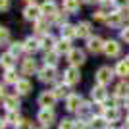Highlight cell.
Here are the masks:
<instances>
[{
  "mask_svg": "<svg viewBox=\"0 0 129 129\" xmlns=\"http://www.w3.org/2000/svg\"><path fill=\"white\" fill-rule=\"evenodd\" d=\"M92 16H94V19H104V17H106V12H104V10H98L96 14H92Z\"/></svg>",
  "mask_w": 129,
  "mask_h": 129,
  "instance_id": "cell-40",
  "label": "cell"
},
{
  "mask_svg": "<svg viewBox=\"0 0 129 129\" xmlns=\"http://www.w3.org/2000/svg\"><path fill=\"white\" fill-rule=\"evenodd\" d=\"M41 12H43L44 17H46V16L52 17L54 14L58 12V6H56V2H54V0H44L43 4H41Z\"/></svg>",
  "mask_w": 129,
  "mask_h": 129,
  "instance_id": "cell-14",
  "label": "cell"
},
{
  "mask_svg": "<svg viewBox=\"0 0 129 129\" xmlns=\"http://www.w3.org/2000/svg\"><path fill=\"white\" fill-rule=\"evenodd\" d=\"M119 37H121V41H125V43L129 44V27L121 29V33H119Z\"/></svg>",
  "mask_w": 129,
  "mask_h": 129,
  "instance_id": "cell-39",
  "label": "cell"
},
{
  "mask_svg": "<svg viewBox=\"0 0 129 129\" xmlns=\"http://www.w3.org/2000/svg\"><path fill=\"white\" fill-rule=\"evenodd\" d=\"M16 56H14V54L12 52H4L2 54V56H0V64L4 66L6 70H12V68H14V64H16Z\"/></svg>",
  "mask_w": 129,
  "mask_h": 129,
  "instance_id": "cell-22",
  "label": "cell"
},
{
  "mask_svg": "<svg viewBox=\"0 0 129 129\" xmlns=\"http://www.w3.org/2000/svg\"><path fill=\"white\" fill-rule=\"evenodd\" d=\"M54 94H56V98H68L71 92H70V87L66 85V83H62V85H56Z\"/></svg>",
  "mask_w": 129,
  "mask_h": 129,
  "instance_id": "cell-26",
  "label": "cell"
},
{
  "mask_svg": "<svg viewBox=\"0 0 129 129\" xmlns=\"http://www.w3.org/2000/svg\"><path fill=\"white\" fill-rule=\"evenodd\" d=\"M64 10L68 12V14L79 12V0H64Z\"/></svg>",
  "mask_w": 129,
  "mask_h": 129,
  "instance_id": "cell-28",
  "label": "cell"
},
{
  "mask_svg": "<svg viewBox=\"0 0 129 129\" xmlns=\"http://www.w3.org/2000/svg\"><path fill=\"white\" fill-rule=\"evenodd\" d=\"M75 37L79 39H91V23L89 21H79L75 25Z\"/></svg>",
  "mask_w": 129,
  "mask_h": 129,
  "instance_id": "cell-13",
  "label": "cell"
},
{
  "mask_svg": "<svg viewBox=\"0 0 129 129\" xmlns=\"http://www.w3.org/2000/svg\"><path fill=\"white\" fill-rule=\"evenodd\" d=\"M127 125H129V114H127Z\"/></svg>",
  "mask_w": 129,
  "mask_h": 129,
  "instance_id": "cell-47",
  "label": "cell"
},
{
  "mask_svg": "<svg viewBox=\"0 0 129 129\" xmlns=\"http://www.w3.org/2000/svg\"><path fill=\"white\" fill-rule=\"evenodd\" d=\"M89 125H91V129H106L108 127L106 119H104L102 116H94V118L89 121Z\"/></svg>",
  "mask_w": 129,
  "mask_h": 129,
  "instance_id": "cell-25",
  "label": "cell"
},
{
  "mask_svg": "<svg viewBox=\"0 0 129 129\" xmlns=\"http://www.w3.org/2000/svg\"><path fill=\"white\" fill-rule=\"evenodd\" d=\"M56 94H54V91H43L41 92V96H39V106L43 108H50L52 110V106L56 104Z\"/></svg>",
  "mask_w": 129,
  "mask_h": 129,
  "instance_id": "cell-5",
  "label": "cell"
},
{
  "mask_svg": "<svg viewBox=\"0 0 129 129\" xmlns=\"http://www.w3.org/2000/svg\"><path fill=\"white\" fill-rule=\"evenodd\" d=\"M58 129H75V121H71V119H62L58 125Z\"/></svg>",
  "mask_w": 129,
  "mask_h": 129,
  "instance_id": "cell-36",
  "label": "cell"
},
{
  "mask_svg": "<svg viewBox=\"0 0 129 129\" xmlns=\"http://www.w3.org/2000/svg\"><path fill=\"white\" fill-rule=\"evenodd\" d=\"M87 50L92 54H98V52H102L104 50V41L100 37H91V39H87Z\"/></svg>",
  "mask_w": 129,
  "mask_h": 129,
  "instance_id": "cell-10",
  "label": "cell"
},
{
  "mask_svg": "<svg viewBox=\"0 0 129 129\" xmlns=\"http://www.w3.org/2000/svg\"><path fill=\"white\" fill-rule=\"evenodd\" d=\"M79 81H81L79 68H73V66H70V68L64 71V83H66L68 87H73V85H77Z\"/></svg>",
  "mask_w": 129,
  "mask_h": 129,
  "instance_id": "cell-2",
  "label": "cell"
},
{
  "mask_svg": "<svg viewBox=\"0 0 129 129\" xmlns=\"http://www.w3.org/2000/svg\"><path fill=\"white\" fill-rule=\"evenodd\" d=\"M4 121H6V123H14V125H16L17 121H19V114H17V112H8Z\"/></svg>",
  "mask_w": 129,
  "mask_h": 129,
  "instance_id": "cell-34",
  "label": "cell"
},
{
  "mask_svg": "<svg viewBox=\"0 0 129 129\" xmlns=\"http://www.w3.org/2000/svg\"><path fill=\"white\" fill-rule=\"evenodd\" d=\"M10 8V0H0V12Z\"/></svg>",
  "mask_w": 129,
  "mask_h": 129,
  "instance_id": "cell-41",
  "label": "cell"
},
{
  "mask_svg": "<svg viewBox=\"0 0 129 129\" xmlns=\"http://www.w3.org/2000/svg\"><path fill=\"white\" fill-rule=\"evenodd\" d=\"M44 62H46V66H56L58 64V52L56 50H50V52H46L44 54Z\"/></svg>",
  "mask_w": 129,
  "mask_h": 129,
  "instance_id": "cell-30",
  "label": "cell"
},
{
  "mask_svg": "<svg viewBox=\"0 0 129 129\" xmlns=\"http://www.w3.org/2000/svg\"><path fill=\"white\" fill-rule=\"evenodd\" d=\"M35 71H37V62L33 58H25L21 64V73L23 75H33Z\"/></svg>",
  "mask_w": 129,
  "mask_h": 129,
  "instance_id": "cell-15",
  "label": "cell"
},
{
  "mask_svg": "<svg viewBox=\"0 0 129 129\" xmlns=\"http://www.w3.org/2000/svg\"><path fill=\"white\" fill-rule=\"evenodd\" d=\"M39 79L43 81V83H54V81H56V68L44 66L43 70L39 71Z\"/></svg>",
  "mask_w": 129,
  "mask_h": 129,
  "instance_id": "cell-9",
  "label": "cell"
},
{
  "mask_svg": "<svg viewBox=\"0 0 129 129\" xmlns=\"http://www.w3.org/2000/svg\"><path fill=\"white\" fill-rule=\"evenodd\" d=\"M4 125H6V121H4V119H0V129H4Z\"/></svg>",
  "mask_w": 129,
  "mask_h": 129,
  "instance_id": "cell-44",
  "label": "cell"
},
{
  "mask_svg": "<svg viewBox=\"0 0 129 129\" xmlns=\"http://www.w3.org/2000/svg\"><path fill=\"white\" fill-rule=\"evenodd\" d=\"M4 106L8 112H17V108H19V100L17 96H6L4 98Z\"/></svg>",
  "mask_w": 129,
  "mask_h": 129,
  "instance_id": "cell-23",
  "label": "cell"
},
{
  "mask_svg": "<svg viewBox=\"0 0 129 129\" xmlns=\"http://www.w3.org/2000/svg\"><path fill=\"white\" fill-rule=\"evenodd\" d=\"M54 50H56V52L58 54H62V52H70L71 50V46H70V41H66V39H60L58 43H56V46H54Z\"/></svg>",
  "mask_w": 129,
  "mask_h": 129,
  "instance_id": "cell-29",
  "label": "cell"
},
{
  "mask_svg": "<svg viewBox=\"0 0 129 129\" xmlns=\"http://www.w3.org/2000/svg\"><path fill=\"white\" fill-rule=\"evenodd\" d=\"M37 119L44 125V127H48V125L54 123L56 114H54V110H50V108H41V112L37 114Z\"/></svg>",
  "mask_w": 129,
  "mask_h": 129,
  "instance_id": "cell-4",
  "label": "cell"
},
{
  "mask_svg": "<svg viewBox=\"0 0 129 129\" xmlns=\"http://www.w3.org/2000/svg\"><path fill=\"white\" fill-rule=\"evenodd\" d=\"M68 16H70V14H68V12H56V14H54L52 16V19L56 23H58V25H66V21H68Z\"/></svg>",
  "mask_w": 129,
  "mask_h": 129,
  "instance_id": "cell-32",
  "label": "cell"
},
{
  "mask_svg": "<svg viewBox=\"0 0 129 129\" xmlns=\"http://www.w3.org/2000/svg\"><path fill=\"white\" fill-rule=\"evenodd\" d=\"M112 79H114V70L110 68V66H102V68H98V71H96V83H98V85L106 87Z\"/></svg>",
  "mask_w": 129,
  "mask_h": 129,
  "instance_id": "cell-1",
  "label": "cell"
},
{
  "mask_svg": "<svg viewBox=\"0 0 129 129\" xmlns=\"http://www.w3.org/2000/svg\"><path fill=\"white\" fill-rule=\"evenodd\" d=\"M31 89H33V85H31V81H27V79H19V81L16 83L17 94H29V92H31Z\"/></svg>",
  "mask_w": 129,
  "mask_h": 129,
  "instance_id": "cell-18",
  "label": "cell"
},
{
  "mask_svg": "<svg viewBox=\"0 0 129 129\" xmlns=\"http://www.w3.org/2000/svg\"><path fill=\"white\" fill-rule=\"evenodd\" d=\"M23 17H25V19H33V21H37L39 17H43L41 6H37V4H29L25 10H23Z\"/></svg>",
  "mask_w": 129,
  "mask_h": 129,
  "instance_id": "cell-12",
  "label": "cell"
},
{
  "mask_svg": "<svg viewBox=\"0 0 129 129\" xmlns=\"http://www.w3.org/2000/svg\"><path fill=\"white\" fill-rule=\"evenodd\" d=\"M116 73L119 77H127L129 75V60H119L116 66Z\"/></svg>",
  "mask_w": 129,
  "mask_h": 129,
  "instance_id": "cell-24",
  "label": "cell"
},
{
  "mask_svg": "<svg viewBox=\"0 0 129 129\" xmlns=\"http://www.w3.org/2000/svg\"><path fill=\"white\" fill-rule=\"evenodd\" d=\"M27 2H31V4H35V0H27Z\"/></svg>",
  "mask_w": 129,
  "mask_h": 129,
  "instance_id": "cell-46",
  "label": "cell"
},
{
  "mask_svg": "<svg viewBox=\"0 0 129 129\" xmlns=\"http://www.w3.org/2000/svg\"><path fill=\"white\" fill-rule=\"evenodd\" d=\"M73 37H75V25H70V23L62 25V39L70 41V39H73Z\"/></svg>",
  "mask_w": 129,
  "mask_h": 129,
  "instance_id": "cell-27",
  "label": "cell"
},
{
  "mask_svg": "<svg viewBox=\"0 0 129 129\" xmlns=\"http://www.w3.org/2000/svg\"><path fill=\"white\" fill-rule=\"evenodd\" d=\"M54 46H56V41H54L52 35H44L43 39H41V48H44L46 52H50V50H54Z\"/></svg>",
  "mask_w": 129,
  "mask_h": 129,
  "instance_id": "cell-21",
  "label": "cell"
},
{
  "mask_svg": "<svg viewBox=\"0 0 129 129\" xmlns=\"http://www.w3.org/2000/svg\"><path fill=\"white\" fill-rule=\"evenodd\" d=\"M102 52L106 54L108 58H116V56H119V52H121V44H119L118 41H106Z\"/></svg>",
  "mask_w": 129,
  "mask_h": 129,
  "instance_id": "cell-7",
  "label": "cell"
},
{
  "mask_svg": "<svg viewBox=\"0 0 129 129\" xmlns=\"http://www.w3.org/2000/svg\"><path fill=\"white\" fill-rule=\"evenodd\" d=\"M127 17H129V10H127Z\"/></svg>",
  "mask_w": 129,
  "mask_h": 129,
  "instance_id": "cell-48",
  "label": "cell"
},
{
  "mask_svg": "<svg viewBox=\"0 0 129 129\" xmlns=\"http://www.w3.org/2000/svg\"><path fill=\"white\" fill-rule=\"evenodd\" d=\"M85 2H89V4H91V2H98V0H85Z\"/></svg>",
  "mask_w": 129,
  "mask_h": 129,
  "instance_id": "cell-45",
  "label": "cell"
},
{
  "mask_svg": "<svg viewBox=\"0 0 129 129\" xmlns=\"http://www.w3.org/2000/svg\"><path fill=\"white\" fill-rule=\"evenodd\" d=\"M14 127H16V129H33V121H31V119H19Z\"/></svg>",
  "mask_w": 129,
  "mask_h": 129,
  "instance_id": "cell-35",
  "label": "cell"
},
{
  "mask_svg": "<svg viewBox=\"0 0 129 129\" xmlns=\"http://www.w3.org/2000/svg\"><path fill=\"white\" fill-rule=\"evenodd\" d=\"M43 129H46V127H43Z\"/></svg>",
  "mask_w": 129,
  "mask_h": 129,
  "instance_id": "cell-49",
  "label": "cell"
},
{
  "mask_svg": "<svg viewBox=\"0 0 129 129\" xmlns=\"http://www.w3.org/2000/svg\"><path fill=\"white\" fill-rule=\"evenodd\" d=\"M35 31L39 33V35H48V21H46V17H39L37 21H35Z\"/></svg>",
  "mask_w": 129,
  "mask_h": 129,
  "instance_id": "cell-20",
  "label": "cell"
},
{
  "mask_svg": "<svg viewBox=\"0 0 129 129\" xmlns=\"http://www.w3.org/2000/svg\"><path fill=\"white\" fill-rule=\"evenodd\" d=\"M83 104V98H81V94H77V92H71L70 96L66 98V110H70V112H77V108Z\"/></svg>",
  "mask_w": 129,
  "mask_h": 129,
  "instance_id": "cell-11",
  "label": "cell"
},
{
  "mask_svg": "<svg viewBox=\"0 0 129 129\" xmlns=\"http://www.w3.org/2000/svg\"><path fill=\"white\" fill-rule=\"evenodd\" d=\"M121 19H123V14H121V12H112V14H108L106 23L110 27H119L121 25Z\"/></svg>",
  "mask_w": 129,
  "mask_h": 129,
  "instance_id": "cell-17",
  "label": "cell"
},
{
  "mask_svg": "<svg viewBox=\"0 0 129 129\" xmlns=\"http://www.w3.org/2000/svg\"><path fill=\"white\" fill-rule=\"evenodd\" d=\"M4 94H6V91H4V87L0 85V98H4Z\"/></svg>",
  "mask_w": 129,
  "mask_h": 129,
  "instance_id": "cell-42",
  "label": "cell"
},
{
  "mask_svg": "<svg viewBox=\"0 0 129 129\" xmlns=\"http://www.w3.org/2000/svg\"><path fill=\"white\" fill-rule=\"evenodd\" d=\"M114 96H118V98H127V96H129V83H125V81L118 83V85H116V91H114Z\"/></svg>",
  "mask_w": 129,
  "mask_h": 129,
  "instance_id": "cell-19",
  "label": "cell"
},
{
  "mask_svg": "<svg viewBox=\"0 0 129 129\" xmlns=\"http://www.w3.org/2000/svg\"><path fill=\"white\" fill-rule=\"evenodd\" d=\"M123 104L127 106V110H129V96H127V98H123Z\"/></svg>",
  "mask_w": 129,
  "mask_h": 129,
  "instance_id": "cell-43",
  "label": "cell"
},
{
  "mask_svg": "<svg viewBox=\"0 0 129 129\" xmlns=\"http://www.w3.org/2000/svg\"><path fill=\"white\" fill-rule=\"evenodd\" d=\"M91 96H92V100H94V102H98V104L106 102V100H108V91H106V87H104V85H94V87L91 89Z\"/></svg>",
  "mask_w": 129,
  "mask_h": 129,
  "instance_id": "cell-6",
  "label": "cell"
},
{
  "mask_svg": "<svg viewBox=\"0 0 129 129\" xmlns=\"http://www.w3.org/2000/svg\"><path fill=\"white\" fill-rule=\"evenodd\" d=\"M23 50V43H12V46H10V52L14 54V56H17V54Z\"/></svg>",
  "mask_w": 129,
  "mask_h": 129,
  "instance_id": "cell-37",
  "label": "cell"
},
{
  "mask_svg": "<svg viewBox=\"0 0 129 129\" xmlns=\"http://www.w3.org/2000/svg\"><path fill=\"white\" fill-rule=\"evenodd\" d=\"M39 48H41V41H39V39L29 37V39L25 41V43H23V50H25V52H29V54L37 52Z\"/></svg>",
  "mask_w": 129,
  "mask_h": 129,
  "instance_id": "cell-16",
  "label": "cell"
},
{
  "mask_svg": "<svg viewBox=\"0 0 129 129\" xmlns=\"http://www.w3.org/2000/svg\"><path fill=\"white\" fill-rule=\"evenodd\" d=\"M68 62H70V66H73V68H79L81 64H85V52L79 48H71L70 52H68Z\"/></svg>",
  "mask_w": 129,
  "mask_h": 129,
  "instance_id": "cell-3",
  "label": "cell"
},
{
  "mask_svg": "<svg viewBox=\"0 0 129 129\" xmlns=\"http://www.w3.org/2000/svg\"><path fill=\"white\" fill-rule=\"evenodd\" d=\"M102 118L106 119V123H116V121H119V118H121V114H119V108H114V106H106L102 112Z\"/></svg>",
  "mask_w": 129,
  "mask_h": 129,
  "instance_id": "cell-8",
  "label": "cell"
},
{
  "mask_svg": "<svg viewBox=\"0 0 129 129\" xmlns=\"http://www.w3.org/2000/svg\"><path fill=\"white\" fill-rule=\"evenodd\" d=\"M127 4H129V0H114V6H116L118 10H123Z\"/></svg>",
  "mask_w": 129,
  "mask_h": 129,
  "instance_id": "cell-38",
  "label": "cell"
},
{
  "mask_svg": "<svg viewBox=\"0 0 129 129\" xmlns=\"http://www.w3.org/2000/svg\"><path fill=\"white\" fill-rule=\"evenodd\" d=\"M4 81H6V83H12V85H16L17 81H19V77H17V73L14 71V68H12V70H6Z\"/></svg>",
  "mask_w": 129,
  "mask_h": 129,
  "instance_id": "cell-31",
  "label": "cell"
},
{
  "mask_svg": "<svg viewBox=\"0 0 129 129\" xmlns=\"http://www.w3.org/2000/svg\"><path fill=\"white\" fill-rule=\"evenodd\" d=\"M8 39H10V31H8V27L0 25V46L8 43Z\"/></svg>",
  "mask_w": 129,
  "mask_h": 129,
  "instance_id": "cell-33",
  "label": "cell"
}]
</instances>
